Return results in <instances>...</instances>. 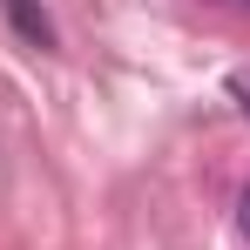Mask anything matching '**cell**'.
Listing matches in <instances>:
<instances>
[{
	"instance_id": "cell-3",
	"label": "cell",
	"mask_w": 250,
	"mask_h": 250,
	"mask_svg": "<svg viewBox=\"0 0 250 250\" xmlns=\"http://www.w3.org/2000/svg\"><path fill=\"white\" fill-rule=\"evenodd\" d=\"M237 223H244V237H250V189H244V203H237Z\"/></svg>"
},
{
	"instance_id": "cell-4",
	"label": "cell",
	"mask_w": 250,
	"mask_h": 250,
	"mask_svg": "<svg viewBox=\"0 0 250 250\" xmlns=\"http://www.w3.org/2000/svg\"><path fill=\"white\" fill-rule=\"evenodd\" d=\"M237 7H250V0H237Z\"/></svg>"
},
{
	"instance_id": "cell-1",
	"label": "cell",
	"mask_w": 250,
	"mask_h": 250,
	"mask_svg": "<svg viewBox=\"0 0 250 250\" xmlns=\"http://www.w3.org/2000/svg\"><path fill=\"white\" fill-rule=\"evenodd\" d=\"M7 7V21H14V34L27 47H54V21H47V7L41 0H0Z\"/></svg>"
},
{
	"instance_id": "cell-2",
	"label": "cell",
	"mask_w": 250,
	"mask_h": 250,
	"mask_svg": "<svg viewBox=\"0 0 250 250\" xmlns=\"http://www.w3.org/2000/svg\"><path fill=\"white\" fill-rule=\"evenodd\" d=\"M230 95H237V108L250 115V68H244V75H230Z\"/></svg>"
}]
</instances>
